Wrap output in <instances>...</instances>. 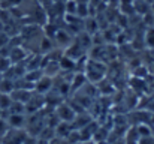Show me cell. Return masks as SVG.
<instances>
[{
  "instance_id": "1",
  "label": "cell",
  "mask_w": 154,
  "mask_h": 144,
  "mask_svg": "<svg viewBox=\"0 0 154 144\" xmlns=\"http://www.w3.org/2000/svg\"><path fill=\"white\" fill-rule=\"evenodd\" d=\"M84 74H85V77H87L88 81H91V83H99V81H102L105 74H106V66L103 65L100 60H97V59L88 60V62L85 63Z\"/></svg>"
},
{
  "instance_id": "2",
  "label": "cell",
  "mask_w": 154,
  "mask_h": 144,
  "mask_svg": "<svg viewBox=\"0 0 154 144\" xmlns=\"http://www.w3.org/2000/svg\"><path fill=\"white\" fill-rule=\"evenodd\" d=\"M55 114H57L60 122H67V123H72L76 117V113L72 108V105H69L66 102H60L55 107Z\"/></svg>"
},
{
  "instance_id": "3",
  "label": "cell",
  "mask_w": 154,
  "mask_h": 144,
  "mask_svg": "<svg viewBox=\"0 0 154 144\" xmlns=\"http://www.w3.org/2000/svg\"><path fill=\"white\" fill-rule=\"evenodd\" d=\"M26 137H27V132H26V131L9 128L8 134L2 138V140H3L2 144H23V141H24Z\"/></svg>"
},
{
  "instance_id": "4",
  "label": "cell",
  "mask_w": 154,
  "mask_h": 144,
  "mask_svg": "<svg viewBox=\"0 0 154 144\" xmlns=\"http://www.w3.org/2000/svg\"><path fill=\"white\" fill-rule=\"evenodd\" d=\"M52 86H54V81H52L51 77L42 75V77L35 83V93L47 96L52 90Z\"/></svg>"
},
{
  "instance_id": "5",
  "label": "cell",
  "mask_w": 154,
  "mask_h": 144,
  "mask_svg": "<svg viewBox=\"0 0 154 144\" xmlns=\"http://www.w3.org/2000/svg\"><path fill=\"white\" fill-rule=\"evenodd\" d=\"M6 122H8L9 128H12V129H24L27 126L26 114H9L6 117Z\"/></svg>"
},
{
  "instance_id": "6",
  "label": "cell",
  "mask_w": 154,
  "mask_h": 144,
  "mask_svg": "<svg viewBox=\"0 0 154 144\" xmlns=\"http://www.w3.org/2000/svg\"><path fill=\"white\" fill-rule=\"evenodd\" d=\"M33 90H26V89H15L11 96H12V99L14 101H17V102H21V104H27L30 99H32V96H33Z\"/></svg>"
},
{
  "instance_id": "7",
  "label": "cell",
  "mask_w": 154,
  "mask_h": 144,
  "mask_svg": "<svg viewBox=\"0 0 154 144\" xmlns=\"http://www.w3.org/2000/svg\"><path fill=\"white\" fill-rule=\"evenodd\" d=\"M9 59H11L12 65H18V63H21L23 60L27 59V53L23 47H14L9 51Z\"/></svg>"
},
{
  "instance_id": "8",
  "label": "cell",
  "mask_w": 154,
  "mask_h": 144,
  "mask_svg": "<svg viewBox=\"0 0 154 144\" xmlns=\"http://www.w3.org/2000/svg\"><path fill=\"white\" fill-rule=\"evenodd\" d=\"M52 38L55 39L57 45H60V47H67V45L70 44V41H72L70 35H69L66 30H63V29H57V30H55V35H54Z\"/></svg>"
},
{
  "instance_id": "9",
  "label": "cell",
  "mask_w": 154,
  "mask_h": 144,
  "mask_svg": "<svg viewBox=\"0 0 154 144\" xmlns=\"http://www.w3.org/2000/svg\"><path fill=\"white\" fill-rule=\"evenodd\" d=\"M58 66H60V71H73L76 68V60H73L72 57L63 53V56L58 59Z\"/></svg>"
},
{
  "instance_id": "10",
  "label": "cell",
  "mask_w": 154,
  "mask_h": 144,
  "mask_svg": "<svg viewBox=\"0 0 154 144\" xmlns=\"http://www.w3.org/2000/svg\"><path fill=\"white\" fill-rule=\"evenodd\" d=\"M85 81H87V77H85V74L82 72H76L75 75H73V80L70 81V90L72 92H76V90H79V89H82L84 86H85Z\"/></svg>"
},
{
  "instance_id": "11",
  "label": "cell",
  "mask_w": 154,
  "mask_h": 144,
  "mask_svg": "<svg viewBox=\"0 0 154 144\" xmlns=\"http://www.w3.org/2000/svg\"><path fill=\"white\" fill-rule=\"evenodd\" d=\"M84 23H85V32L88 33V35H94V33H97V30H99V23H97V20L96 18H93V17H87V18H84L82 20Z\"/></svg>"
},
{
  "instance_id": "12",
  "label": "cell",
  "mask_w": 154,
  "mask_h": 144,
  "mask_svg": "<svg viewBox=\"0 0 154 144\" xmlns=\"http://www.w3.org/2000/svg\"><path fill=\"white\" fill-rule=\"evenodd\" d=\"M14 90H15V81L8 77H3V80L0 81V93L11 95Z\"/></svg>"
},
{
  "instance_id": "13",
  "label": "cell",
  "mask_w": 154,
  "mask_h": 144,
  "mask_svg": "<svg viewBox=\"0 0 154 144\" xmlns=\"http://www.w3.org/2000/svg\"><path fill=\"white\" fill-rule=\"evenodd\" d=\"M135 129H136V134H138L139 138L151 137V135H153V128H151V125H148V123H138V125L135 126Z\"/></svg>"
},
{
  "instance_id": "14",
  "label": "cell",
  "mask_w": 154,
  "mask_h": 144,
  "mask_svg": "<svg viewBox=\"0 0 154 144\" xmlns=\"http://www.w3.org/2000/svg\"><path fill=\"white\" fill-rule=\"evenodd\" d=\"M39 48H41V51L42 53H45V54H48V53H51L54 51V44H52V39L50 36H42V39H41V44H39Z\"/></svg>"
},
{
  "instance_id": "15",
  "label": "cell",
  "mask_w": 154,
  "mask_h": 144,
  "mask_svg": "<svg viewBox=\"0 0 154 144\" xmlns=\"http://www.w3.org/2000/svg\"><path fill=\"white\" fill-rule=\"evenodd\" d=\"M11 104H12V96L0 93V110L2 111H8L9 107H11Z\"/></svg>"
},
{
  "instance_id": "16",
  "label": "cell",
  "mask_w": 154,
  "mask_h": 144,
  "mask_svg": "<svg viewBox=\"0 0 154 144\" xmlns=\"http://www.w3.org/2000/svg\"><path fill=\"white\" fill-rule=\"evenodd\" d=\"M11 66H12L11 59H9V57H6V56H0V72H2L3 75L11 69Z\"/></svg>"
},
{
  "instance_id": "17",
  "label": "cell",
  "mask_w": 154,
  "mask_h": 144,
  "mask_svg": "<svg viewBox=\"0 0 154 144\" xmlns=\"http://www.w3.org/2000/svg\"><path fill=\"white\" fill-rule=\"evenodd\" d=\"M145 45L148 48H151V50H154V26L148 27L147 32H145Z\"/></svg>"
},
{
  "instance_id": "18",
  "label": "cell",
  "mask_w": 154,
  "mask_h": 144,
  "mask_svg": "<svg viewBox=\"0 0 154 144\" xmlns=\"http://www.w3.org/2000/svg\"><path fill=\"white\" fill-rule=\"evenodd\" d=\"M76 8H78V2L76 0H66V14L76 15Z\"/></svg>"
},
{
  "instance_id": "19",
  "label": "cell",
  "mask_w": 154,
  "mask_h": 144,
  "mask_svg": "<svg viewBox=\"0 0 154 144\" xmlns=\"http://www.w3.org/2000/svg\"><path fill=\"white\" fill-rule=\"evenodd\" d=\"M8 131H9V125H8L6 119L0 117V138H3L8 134Z\"/></svg>"
},
{
  "instance_id": "20",
  "label": "cell",
  "mask_w": 154,
  "mask_h": 144,
  "mask_svg": "<svg viewBox=\"0 0 154 144\" xmlns=\"http://www.w3.org/2000/svg\"><path fill=\"white\" fill-rule=\"evenodd\" d=\"M138 144H154V135L151 137H144V138H139Z\"/></svg>"
},
{
  "instance_id": "21",
  "label": "cell",
  "mask_w": 154,
  "mask_h": 144,
  "mask_svg": "<svg viewBox=\"0 0 154 144\" xmlns=\"http://www.w3.org/2000/svg\"><path fill=\"white\" fill-rule=\"evenodd\" d=\"M36 140H38V138H33L32 135H29V134H27V137L24 138L23 144H36Z\"/></svg>"
},
{
  "instance_id": "22",
  "label": "cell",
  "mask_w": 154,
  "mask_h": 144,
  "mask_svg": "<svg viewBox=\"0 0 154 144\" xmlns=\"http://www.w3.org/2000/svg\"><path fill=\"white\" fill-rule=\"evenodd\" d=\"M78 144H96L93 140H87V141H81V143H78Z\"/></svg>"
},
{
  "instance_id": "23",
  "label": "cell",
  "mask_w": 154,
  "mask_h": 144,
  "mask_svg": "<svg viewBox=\"0 0 154 144\" xmlns=\"http://www.w3.org/2000/svg\"><path fill=\"white\" fill-rule=\"evenodd\" d=\"M150 6H151V12H153V14H154V0H153V2H151V3H150Z\"/></svg>"
},
{
  "instance_id": "24",
  "label": "cell",
  "mask_w": 154,
  "mask_h": 144,
  "mask_svg": "<svg viewBox=\"0 0 154 144\" xmlns=\"http://www.w3.org/2000/svg\"><path fill=\"white\" fill-rule=\"evenodd\" d=\"M76 2H78V3H88L90 0H76Z\"/></svg>"
},
{
  "instance_id": "25",
  "label": "cell",
  "mask_w": 154,
  "mask_h": 144,
  "mask_svg": "<svg viewBox=\"0 0 154 144\" xmlns=\"http://www.w3.org/2000/svg\"><path fill=\"white\" fill-rule=\"evenodd\" d=\"M3 77H5V75H3V74H2V72H0V81H2V80H3Z\"/></svg>"
},
{
  "instance_id": "26",
  "label": "cell",
  "mask_w": 154,
  "mask_h": 144,
  "mask_svg": "<svg viewBox=\"0 0 154 144\" xmlns=\"http://www.w3.org/2000/svg\"><path fill=\"white\" fill-rule=\"evenodd\" d=\"M153 131H154V128H153ZM153 135H154V132H153Z\"/></svg>"
}]
</instances>
